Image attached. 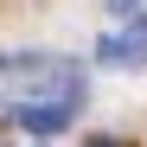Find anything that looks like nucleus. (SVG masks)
I'll return each instance as SVG.
<instances>
[{
  "mask_svg": "<svg viewBox=\"0 0 147 147\" xmlns=\"http://www.w3.org/2000/svg\"><path fill=\"white\" fill-rule=\"evenodd\" d=\"M96 58H102V64H147V26H134V32H109L102 45H96Z\"/></svg>",
  "mask_w": 147,
  "mask_h": 147,
  "instance_id": "obj_1",
  "label": "nucleus"
},
{
  "mask_svg": "<svg viewBox=\"0 0 147 147\" xmlns=\"http://www.w3.org/2000/svg\"><path fill=\"white\" fill-rule=\"evenodd\" d=\"M70 115H77V102H64V96H51V102H26V109H19V121H26L32 134H58Z\"/></svg>",
  "mask_w": 147,
  "mask_h": 147,
  "instance_id": "obj_2",
  "label": "nucleus"
},
{
  "mask_svg": "<svg viewBox=\"0 0 147 147\" xmlns=\"http://www.w3.org/2000/svg\"><path fill=\"white\" fill-rule=\"evenodd\" d=\"M109 7H115V13H121V19H134V13H141V7H147V0H109Z\"/></svg>",
  "mask_w": 147,
  "mask_h": 147,
  "instance_id": "obj_3",
  "label": "nucleus"
},
{
  "mask_svg": "<svg viewBox=\"0 0 147 147\" xmlns=\"http://www.w3.org/2000/svg\"><path fill=\"white\" fill-rule=\"evenodd\" d=\"M90 147H121V141H90Z\"/></svg>",
  "mask_w": 147,
  "mask_h": 147,
  "instance_id": "obj_4",
  "label": "nucleus"
}]
</instances>
